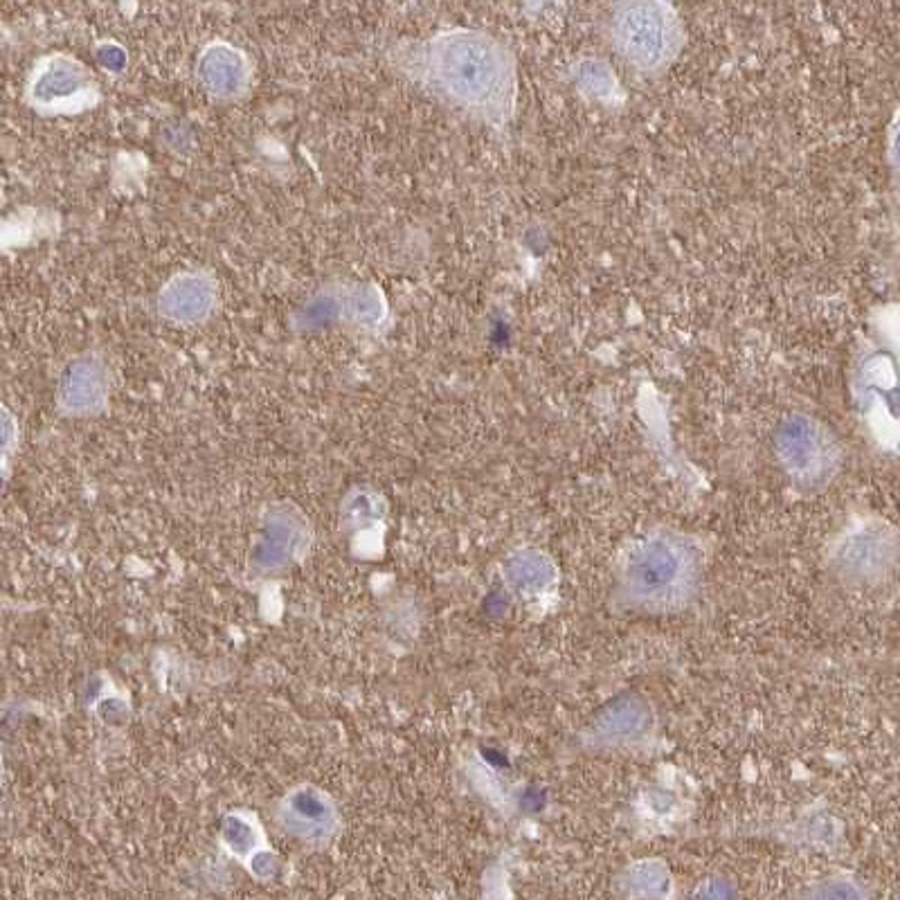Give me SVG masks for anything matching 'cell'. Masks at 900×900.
<instances>
[{
    "instance_id": "obj_1",
    "label": "cell",
    "mask_w": 900,
    "mask_h": 900,
    "mask_svg": "<svg viewBox=\"0 0 900 900\" xmlns=\"http://www.w3.org/2000/svg\"><path fill=\"white\" fill-rule=\"evenodd\" d=\"M417 70L433 93L471 116L496 125L511 118L516 59L496 36L475 29L439 34L419 50Z\"/></svg>"
},
{
    "instance_id": "obj_2",
    "label": "cell",
    "mask_w": 900,
    "mask_h": 900,
    "mask_svg": "<svg viewBox=\"0 0 900 900\" xmlns=\"http://www.w3.org/2000/svg\"><path fill=\"white\" fill-rule=\"evenodd\" d=\"M606 29L617 55L647 74L664 72L685 46V25L678 12L653 0L615 5Z\"/></svg>"
},
{
    "instance_id": "obj_3",
    "label": "cell",
    "mask_w": 900,
    "mask_h": 900,
    "mask_svg": "<svg viewBox=\"0 0 900 900\" xmlns=\"http://www.w3.org/2000/svg\"><path fill=\"white\" fill-rule=\"evenodd\" d=\"M779 453L788 471L797 477L817 479L833 469L836 443L829 430L804 415L788 419L779 430Z\"/></svg>"
},
{
    "instance_id": "obj_4",
    "label": "cell",
    "mask_w": 900,
    "mask_h": 900,
    "mask_svg": "<svg viewBox=\"0 0 900 900\" xmlns=\"http://www.w3.org/2000/svg\"><path fill=\"white\" fill-rule=\"evenodd\" d=\"M683 556L666 547V545H651L635 566V583L640 585L644 594H658L662 599L683 579Z\"/></svg>"
}]
</instances>
